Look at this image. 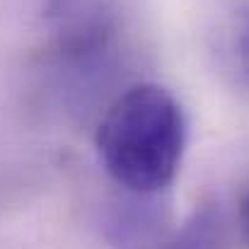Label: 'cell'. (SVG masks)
I'll return each mask as SVG.
<instances>
[{
	"instance_id": "obj_4",
	"label": "cell",
	"mask_w": 249,
	"mask_h": 249,
	"mask_svg": "<svg viewBox=\"0 0 249 249\" xmlns=\"http://www.w3.org/2000/svg\"><path fill=\"white\" fill-rule=\"evenodd\" d=\"M245 230H247V237H249V194H247V201H245Z\"/></svg>"
},
{
	"instance_id": "obj_1",
	"label": "cell",
	"mask_w": 249,
	"mask_h": 249,
	"mask_svg": "<svg viewBox=\"0 0 249 249\" xmlns=\"http://www.w3.org/2000/svg\"><path fill=\"white\" fill-rule=\"evenodd\" d=\"M189 124L179 99L158 83L121 92L94 131L104 172L138 196H155L174 181L186 150Z\"/></svg>"
},
{
	"instance_id": "obj_2",
	"label": "cell",
	"mask_w": 249,
	"mask_h": 249,
	"mask_svg": "<svg viewBox=\"0 0 249 249\" xmlns=\"http://www.w3.org/2000/svg\"><path fill=\"white\" fill-rule=\"evenodd\" d=\"M225 68L235 85L249 94V0H242L225 27Z\"/></svg>"
},
{
	"instance_id": "obj_3",
	"label": "cell",
	"mask_w": 249,
	"mask_h": 249,
	"mask_svg": "<svg viewBox=\"0 0 249 249\" xmlns=\"http://www.w3.org/2000/svg\"><path fill=\"white\" fill-rule=\"evenodd\" d=\"M218 220L211 208L196 211L165 249H218Z\"/></svg>"
}]
</instances>
